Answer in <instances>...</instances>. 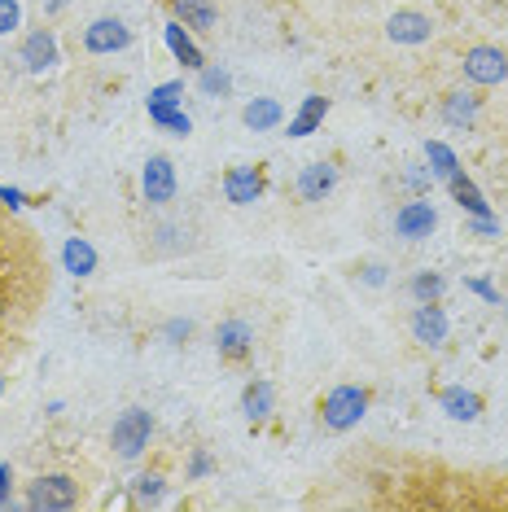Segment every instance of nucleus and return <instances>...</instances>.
I'll return each instance as SVG.
<instances>
[{"instance_id": "2eb2a0df", "label": "nucleus", "mask_w": 508, "mask_h": 512, "mask_svg": "<svg viewBox=\"0 0 508 512\" xmlns=\"http://www.w3.org/2000/svg\"><path fill=\"white\" fill-rule=\"evenodd\" d=\"M478 110H482V97H478L473 88L447 92L443 106H438V114H443V123H447V127H469L473 119H478Z\"/></svg>"}, {"instance_id": "39448f33", "label": "nucleus", "mask_w": 508, "mask_h": 512, "mask_svg": "<svg viewBox=\"0 0 508 512\" xmlns=\"http://www.w3.org/2000/svg\"><path fill=\"white\" fill-rule=\"evenodd\" d=\"M127 44H132V31H127V22H119V18H92L84 27V49L97 57L123 53Z\"/></svg>"}, {"instance_id": "ddd939ff", "label": "nucleus", "mask_w": 508, "mask_h": 512, "mask_svg": "<svg viewBox=\"0 0 508 512\" xmlns=\"http://www.w3.org/2000/svg\"><path fill=\"white\" fill-rule=\"evenodd\" d=\"M167 5H171V14H176V22H184V27L198 31V36H211L219 22L215 0H167Z\"/></svg>"}, {"instance_id": "6e6552de", "label": "nucleus", "mask_w": 508, "mask_h": 512, "mask_svg": "<svg viewBox=\"0 0 508 512\" xmlns=\"http://www.w3.org/2000/svg\"><path fill=\"white\" fill-rule=\"evenodd\" d=\"M386 36L395 44H425L434 36V22H430V14H421V9H395V14L386 18Z\"/></svg>"}, {"instance_id": "f257e3e1", "label": "nucleus", "mask_w": 508, "mask_h": 512, "mask_svg": "<svg viewBox=\"0 0 508 512\" xmlns=\"http://www.w3.org/2000/svg\"><path fill=\"white\" fill-rule=\"evenodd\" d=\"M364 412H368V390L364 386H338L320 399V425L333 429V434L360 425Z\"/></svg>"}, {"instance_id": "f3484780", "label": "nucleus", "mask_w": 508, "mask_h": 512, "mask_svg": "<svg viewBox=\"0 0 508 512\" xmlns=\"http://www.w3.org/2000/svg\"><path fill=\"white\" fill-rule=\"evenodd\" d=\"M272 399H276V390L263 377H254L250 386L241 390V412H246L250 421L259 425V421H268V416H272Z\"/></svg>"}, {"instance_id": "4be33fe9", "label": "nucleus", "mask_w": 508, "mask_h": 512, "mask_svg": "<svg viewBox=\"0 0 508 512\" xmlns=\"http://www.w3.org/2000/svg\"><path fill=\"white\" fill-rule=\"evenodd\" d=\"M447 184H452V197H456L460 206H465L469 215H478V219H487V215H491V211H487V202H482V193L473 189V180H465L460 171H452V176H447Z\"/></svg>"}, {"instance_id": "7ed1b4c3", "label": "nucleus", "mask_w": 508, "mask_h": 512, "mask_svg": "<svg viewBox=\"0 0 508 512\" xmlns=\"http://www.w3.org/2000/svg\"><path fill=\"white\" fill-rule=\"evenodd\" d=\"M149 434H154V416L145 407H127L110 429V447L119 451V460H136V456H145Z\"/></svg>"}, {"instance_id": "a878e982", "label": "nucleus", "mask_w": 508, "mask_h": 512, "mask_svg": "<svg viewBox=\"0 0 508 512\" xmlns=\"http://www.w3.org/2000/svg\"><path fill=\"white\" fill-rule=\"evenodd\" d=\"M443 276H438V272H417V276H412V298H417V302H438V298H443Z\"/></svg>"}, {"instance_id": "9b49d317", "label": "nucleus", "mask_w": 508, "mask_h": 512, "mask_svg": "<svg viewBox=\"0 0 508 512\" xmlns=\"http://www.w3.org/2000/svg\"><path fill=\"white\" fill-rule=\"evenodd\" d=\"M412 337H417L421 346H443L447 342V316L438 302H417V311H412Z\"/></svg>"}, {"instance_id": "7c9ffc66", "label": "nucleus", "mask_w": 508, "mask_h": 512, "mask_svg": "<svg viewBox=\"0 0 508 512\" xmlns=\"http://www.w3.org/2000/svg\"><path fill=\"white\" fill-rule=\"evenodd\" d=\"M189 473H193V477H206V473H211V456H206L202 447L193 451V460H189Z\"/></svg>"}, {"instance_id": "6ab92c4d", "label": "nucleus", "mask_w": 508, "mask_h": 512, "mask_svg": "<svg viewBox=\"0 0 508 512\" xmlns=\"http://www.w3.org/2000/svg\"><path fill=\"white\" fill-rule=\"evenodd\" d=\"M163 36H167V49L176 53V62H184V66H189V71H202V66H206L202 49H198V44H193L189 36H184V22H167V27H163Z\"/></svg>"}, {"instance_id": "dca6fc26", "label": "nucleus", "mask_w": 508, "mask_h": 512, "mask_svg": "<svg viewBox=\"0 0 508 512\" xmlns=\"http://www.w3.org/2000/svg\"><path fill=\"white\" fill-rule=\"evenodd\" d=\"M438 403H443V412L452 416V421H478V416H482V399L473 390H465V386L443 390V394H438Z\"/></svg>"}, {"instance_id": "c9c22d12", "label": "nucleus", "mask_w": 508, "mask_h": 512, "mask_svg": "<svg viewBox=\"0 0 508 512\" xmlns=\"http://www.w3.org/2000/svg\"><path fill=\"white\" fill-rule=\"evenodd\" d=\"M0 276H5V246H0Z\"/></svg>"}, {"instance_id": "9d476101", "label": "nucleus", "mask_w": 508, "mask_h": 512, "mask_svg": "<svg viewBox=\"0 0 508 512\" xmlns=\"http://www.w3.org/2000/svg\"><path fill=\"white\" fill-rule=\"evenodd\" d=\"M338 189V167H333V162H307L303 167V176H298V197H303V202H325V197Z\"/></svg>"}, {"instance_id": "bb28decb", "label": "nucleus", "mask_w": 508, "mask_h": 512, "mask_svg": "<svg viewBox=\"0 0 508 512\" xmlns=\"http://www.w3.org/2000/svg\"><path fill=\"white\" fill-rule=\"evenodd\" d=\"M425 154H430V171H434V176H452V171H460L456 167V154H452V149H447V145H438V141H430V145H425Z\"/></svg>"}, {"instance_id": "2f4dec72", "label": "nucleus", "mask_w": 508, "mask_h": 512, "mask_svg": "<svg viewBox=\"0 0 508 512\" xmlns=\"http://www.w3.org/2000/svg\"><path fill=\"white\" fill-rule=\"evenodd\" d=\"M360 272H364V281H368V285H381V281H386V267H377V263L360 267Z\"/></svg>"}, {"instance_id": "473e14b6", "label": "nucleus", "mask_w": 508, "mask_h": 512, "mask_svg": "<svg viewBox=\"0 0 508 512\" xmlns=\"http://www.w3.org/2000/svg\"><path fill=\"white\" fill-rule=\"evenodd\" d=\"M0 202H9V206H22V193H14V189H0Z\"/></svg>"}, {"instance_id": "20e7f679", "label": "nucleus", "mask_w": 508, "mask_h": 512, "mask_svg": "<svg viewBox=\"0 0 508 512\" xmlns=\"http://www.w3.org/2000/svg\"><path fill=\"white\" fill-rule=\"evenodd\" d=\"M465 79L473 88H495L508 79V57L500 49H491V44H478V49L465 53Z\"/></svg>"}, {"instance_id": "72a5a7b5", "label": "nucleus", "mask_w": 508, "mask_h": 512, "mask_svg": "<svg viewBox=\"0 0 508 512\" xmlns=\"http://www.w3.org/2000/svg\"><path fill=\"white\" fill-rule=\"evenodd\" d=\"M5 320H9V298L0 294V329H5Z\"/></svg>"}, {"instance_id": "b1692460", "label": "nucleus", "mask_w": 508, "mask_h": 512, "mask_svg": "<svg viewBox=\"0 0 508 512\" xmlns=\"http://www.w3.org/2000/svg\"><path fill=\"white\" fill-rule=\"evenodd\" d=\"M149 119H154L158 127H167L171 136H189V132H193L189 114H184V110H176V106H149Z\"/></svg>"}, {"instance_id": "423d86ee", "label": "nucleus", "mask_w": 508, "mask_h": 512, "mask_svg": "<svg viewBox=\"0 0 508 512\" xmlns=\"http://www.w3.org/2000/svg\"><path fill=\"white\" fill-rule=\"evenodd\" d=\"M141 189H145V202H149V206H167L171 197H176V167H171V158L154 154V158L145 162Z\"/></svg>"}, {"instance_id": "aec40b11", "label": "nucleus", "mask_w": 508, "mask_h": 512, "mask_svg": "<svg viewBox=\"0 0 508 512\" xmlns=\"http://www.w3.org/2000/svg\"><path fill=\"white\" fill-rule=\"evenodd\" d=\"M329 114V97H307L303 101V110L290 119V136H311L320 127V119Z\"/></svg>"}, {"instance_id": "5701e85b", "label": "nucleus", "mask_w": 508, "mask_h": 512, "mask_svg": "<svg viewBox=\"0 0 508 512\" xmlns=\"http://www.w3.org/2000/svg\"><path fill=\"white\" fill-rule=\"evenodd\" d=\"M163 491H167L163 477H158V473H141V477L132 482V504H136V508H145V504H163Z\"/></svg>"}, {"instance_id": "f704fd0d", "label": "nucleus", "mask_w": 508, "mask_h": 512, "mask_svg": "<svg viewBox=\"0 0 508 512\" xmlns=\"http://www.w3.org/2000/svg\"><path fill=\"white\" fill-rule=\"evenodd\" d=\"M0 486H9V464H0Z\"/></svg>"}, {"instance_id": "c85d7f7f", "label": "nucleus", "mask_w": 508, "mask_h": 512, "mask_svg": "<svg viewBox=\"0 0 508 512\" xmlns=\"http://www.w3.org/2000/svg\"><path fill=\"white\" fill-rule=\"evenodd\" d=\"M180 92H184V84H180V79H171V84H163L154 97H149V106H176Z\"/></svg>"}, {"instance_id": "f03ea898", "label": "nucleus", "mask_w": 508, "mask_h": 512, "mask_svg": "<svg viewBox=\"0 0 508 512\" xmlns=\"http://www.w3.org/2000/svg\"><path fill=\"white\" fill-rule=\"evenodd\" d=\"M31 512H66L79 504V482L66 473H44L27 486V499H22Z\"/></svg>"}, {"instance_id": "412c9836", "label": "nucleus", "mask_w": 508, "mask_h": 512, "mask_svg": "<svg viewBox=\"0 0 508 512\" xmlns=\"http://www.w3.org/2000/svg\"><path fill=\"white\" fill-rule=\"evenodd\" d=\"M62 263H66V272L88 276L92 267H97V250H92L84 237H71V241H66V246H62Z\"/></svg>"}, {"instance_id": "a211bd4d", "label": "nucleus", "mask_w": 508, "mask_h": 512, "mask_svg": "<svg viewBox=\"0 0 508 512\" xmlns=\"http://www.w3.org/2000/svg\"><path fill=\"white\" fill-rule=\"evenodd\" d=\"M281 119H285V110H281V101H272V97H254L250 106L241 110V123H246L250 132H272Z\"/></svg>"}, {"instance_id": "cd10ccee", "label": "nucleus", "mask_w": 508, "mask_h": 512, "mask_svg": "<svg viewBox=\"0 0 508 512\" xmlns=\"http://www.w3.org/2000/svg\"><path fill=\"white\" fill-rule=\"evenodd\" d=\"M18 22H22L18 0H0V36H9V31H18Z\"/></svg>"}, {"instance_id": "393cba45", "label": "nucleus", "mask_w": 508, "mask_h": 512, "mask_svg": "<svg viewBox=\"0 0 508 512\" xmlns=\"http://www.w3.org/2000/svg\"><path fill=\"white\" fill-rule=\"evenodd\" d=\"M198 88L206 97H228V88H233V75L219 71V66H202L198 71Z\"/></svg>"}, {"instance_id": "4468645a", "label": "nucleus", "mask_w": 508, "mask_h": 512, "mask_svg": "<svg viewBox=\"0 0 508 512\" xmlns=\"http://www.w3.org/2000/svg\"><path fill=\"white\" fill-rule=\"evenodd\" d=\"M22 62H27L31 75H44V71H49V66L57 62V36H53L49 27L31 31V36L22 40Z\"/></svg>"}, {"instance_id": "c756f323", "label": "nucleus", "mask_w": 508, "mask_h": 512, "mask_svg": "<svg viewBox=\"0 0 508 512\" xmlns=\"http://www.w3.org/2000/svg\"><path fill=\"white\" fill-rule=\"evenodd\" d=\"M167 337H171L176 346H184V342L193 337V320H171V324H167Z\"/></svg>"}, {"instance_id": "1a4fd4ad", "label": "nucleus", "mask_w": 508, "mask_h": 512, "mask_svg": "<svg viewBox=\"0 0 508 512\" xmlns=\"http://www.w3.org/2000/svg\"><path fill=\"white\" fill-rule=\"evenodd\" d=\"M438 228V215L430 202H403L395 211V232L403 241H425Z\"/></svg>"}, {"instance_id": "0eeeda50", "label": "nucleus", "mask_w": 508, "mask_h": 512, "mask_svg": "<svg viewBox=\"0 0 508 512\" xmlns=\"http://www.w3.org/2000/svg\"><path fill=\"white\" fill-rule=\"evenodd\" d=\"M215 346H219V355L228 359V364H246V359L254 355V329L246 320H224L215 329Z\"/></svg>"}, {"instance_id": "f8f14e48", "label": "nucleus", "mask_w": 508, "mask_h": 512, "mask_svg": "<svg viewBox=\"0 0 508 512\" xmlns=\"http://www.w3.org/2000/svg\"><path fill=\"white\" fill-rule=\"evenodd\" d=\"M224 193L233 206H250L263 193V171L259 167H228L224 171Z\"/></svg>"}]
</instances>
